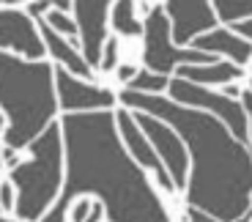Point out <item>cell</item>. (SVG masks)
Returning <instances> with one entry per match:
<instances>
[{"label":"cell","instance_id":"obj_1","mask_svg":"<svg viewBox=\"0 0 252 222\" xmlns=\"http://www.w3.org/2000/svg\"><path fill=\"white\" fill-rule=\"evenodd\" d=\"M66 184L58 203L77 195H99L110 222H170L145 173L121 146L115 115L107 110L63 115Z\"/></svg>","mask_w":252,"mask_h":222},{"label":"cell","instance_id":"obj_2","mask_svg":"<svg viewBox=\"0 0 252 222\" xmlns=\"http://www.w3.org/2000/svg\"><path fill=\"white\" fill-rule=\"evenodd\" d=\"M121 102L164 121L192 151V178L187 200L192 209L211 214L217 222H233L250 211L252 167L244 143L227 132L222 121L200 110L167 102L157 94L124 91Z\"/></svg>","mask_w":252,"mask_h":222},{"label":"cell","instance_id":"obj_3","mask_svg":"<svg viewBox=\"0 0 252 222\" xmlns=\"http://www.w3.org/2000/svg\"><path fill=\"white\" fill-rule=\"evenodd\" d=\"M0 107L8 115L6 146L14 151L31 146L55 115L52 66L0 52Z\"/></svg>","mask_w":252,"mask_h":222},{"label":"cell","instance_id":"obj_4","mask_svg":"<svg viewBox=\"0 0 252 222\" xmlns=\"http://www.w3.org/2000/svg\"><path fill=\"white\" fill-rule=\"evenodd\" d=\"M33 159L11 170L17 187L14 209L22 222H36L44 217L47 206L55 200L61 187V127L47 124L44 132L31 143Z\"/></svg>","mask_w":252,"mask_h":222},{"label":"cell","instance_id":"obj_5","mask_svg":"<svg viewBox=\"0 0 252 222\" xmlns=\"http://www.w3.org/2000/svg\"><path fill=\"white\" fill-rule=\"evenodd\" d=\"M167 88H170V96H173L176 104H184V107H203V110H208V113H214L217 121H222L225 127H230L227 132L233 134L239 143L247 146V140H250L247 110L241 107L236 99H230V96H225V94H214V91L189 83V80H181V77H176L173 83H167Z\"/></svg>","mask_w":252,"mask_h":222},{"label":"cell","instance_id":"obj_6","mask_svg":"<svg viewBox=\"0 0 252 222\" xmlns=\"http://www.w3.org/2000/svg\"><path fill=\"white\" fill-rule=\"evenodd\" d=\"M145 63L148 69L164 74L176 63H211L214 55L200 50H178L170 38V22L164 17V8H151L145 19Z\"/></svg>","mask_w":252,"mask_h":222},{"label":"cell","instance_id":"obj_7","mask_svg":"<svg viewBox=\"0 0 252 222\" xmlns=\"http://www.w3.org/2000/svg\"><path fill=\"white\" fill-rule=\"evenodd\" d=\"M132 118L140 127V132L145 134V140L151 143V148L157 151L159 162L164 165L173 187H176V190L187 187V148H184L181 137H178L164 121L154 118V115H148V113H137V115H132Z\"/></svg>","mask_w":252,"mask_h":222},{"label":"cell","instance_id":"obj_8","mask_svg":"<svg viewBox=\"0 0 252 222\" xmlns=\"http://www.w3.org/2000/svg\"><path fill=\"white\" fill-rule=\"evenodd\" d=\"M113 0H71L77 17V31L82 36V50H85V63L99 66L101 44L107 38V8Z\"/></svg>","mask_w":252,"mask_h":222},{"label":"cell","instance_id":"obj_9","mask_svg":"<svg viewBox=\"0 0 252 222\" xmlns=\"http://www.w3.org/2000/svg\"><path fill=\"white\" fill-rule=\"evenodd\" d=\"M58 83V99L66 113H91V110H107L115 104V96L107 88H96L71 77L66 69H58L55 74Z\"/></svg>","mask_w":252,"mask_h":222},{"label":"cell","instance_id":"obj_10","mask_svg":"<svg viewBox=\"0 0 252 222\" xmlns=\"http://www.w3.org/2000/svg\"><path fill=\"white\" fill-rule=\"evenodd\" d=\"M167 17H170L167 22L173 25L176 44H187L217 25V17L208 0H167Z\"/></svg>","mask_w":252,"mask_h":222},{"label":"cell","instance_id":"obj_11","mask_svg":"<svg viewBox=\"0 0 252 222\" xmlns=\"http://www.w3.org/2000/svg\"><path fill=\"white\" fill-rule=\"evenodd\" d=\"M0 47L17 50L33 61L44 55V41L33 28V19L14 8H0Z\"/></svg>","mask_w":252,"mask_h":222},{"label":"cell","instance_id":"obj_12","mask_svg":"<svg viewBox=\"0 0 252 222\" xmlns=\"http://www.w3.org/2000/svg\"><path fill=\"white\" fill-rule=\"evenodd\" d=\"M115 127L121 129V137L126 140V146H129V151H132L134 162H137V165H143V167H151V170L157 173L159 184H162L167 192H173V190H176V187H173V181H170V176H167V170H164V165L159 162L157 151L151 148V143L145 140V134L140 132V127L134 124L132 113H126V110H121V113L115 115Z\"/></svg>","mask_w":252,"mask_h":222},{"label":"cell","instance_id":"obj_13","mask_svg":"<svg viewBox=\"0 0 252 222\" xmlns=\"http://www.w3.org/2000/svg\"><path fill=\"white\" fill-rule=\"evenodd\" d=\"M195 50H200V52H222V55H227L236 66L244 69L247 61H250L252 44L244 41V38H239V36H233L230 31H208V33L195 36Z\"/></svg>","mask_w":252,"mask_h":222},{"label":"cell","instance_id":"obj_14","mask_svg":"<svg viewBox=\"0 0 252 222\" xmlns=\"http://www.w3.org/2000/svg\"><path fill=\"white\" fill-rule=\"evenodd\" d=\"M181 80H189L195 85H217V83H230V80H241L244 69L236 63H225V61H211V63H184L178 69Z\"/></svg>","mask_w":252,"mask_h":222},{"label":"cell","instance_id":"obj_15","mask_svg":"<svg viewBox=\"0 0 252 222\" xmlns=\"http://www.w3.org/2000/svg\"><path fill=\"white\" fill-rule=\"evenodd\" d=\"M41 41H44L47 50L52 52V58H55V61H61V63L66 66V71H74L77 77H91V74H94V71H91V66L85 63V58H82L74 47H71V41H66L61 33H55L44 22V19H41Z\"/></svg>","mask_w":252,"mask_h":222},{"label":"cell","instance_id":"obj_16","mask_svg":"<svg viewBox=\"0 0 252 222\" xmlns=\"http://www.w3.org/2000/svg\"><path fill=\"white\" fill-rule=\"evenodd\" d=\"M113 28L121 36H140L143 25L134 17V0H118L113 8Z\"/></svg>","mask_w":252,"mask_h":222},{"label":"cell","instance_id":"obj_17","mask_svg":"<svg viewBox=\"0 0 252 222\" xmlns=\"http://www.w3.org/2000/svg\"><path fill=\"white\" fill-rule=\"evenodd\" d=\"M222 22H239L252 14V0H214Z\"/></svg>","mask_w":252,"mask_h":222},{"label":"cell","instance_id":"obj_18","mask_svg":"<svg viewBox=\"0 0 252 222\" xmlns=\"http://www.w3.org/2000/svg\"><path fill=\"white\" fill-rule=\"evenodd\" d=\"M167 85V77L157 74V71H137V74L129 80V88L126 91H137V94H159Z\"/></svg>","mask_w":252,"mask_h":222},{"label":"cell","instance_id":"obj_19","mask_svg":"<svg viewBox=\"0 0 252 222\" xmlns=\"http://www.w3.org/2000/svg\"><path fill=\"white\" fill-rule=\"evenodd\" d=\"M44 22H47V25H50L55 33H63V36H69V38H74V36H77V25H74V19H71L66 11L50 8V11L44 14Z\"/></svg>","mask_w":252,"mask_h":222},{"label":"cell","instance_id":"obj_20","mask_svg":"<svg viewBox=\"0 0 252 222\" xmlns=\"http://www.w3.org/2000/svg\"><path fill=\"white\" fill-rule=\"evenodd\" d=\"M115 66H118V41H115V38H104L101 55H99V69L101 71H113Z\"/></svg>","mask_w":252,"mask_h":222},{"label":"cell","instance_id":"obj_21","mask_svg":"<svg viewBox=\"0 0 252 222\" xmlns=\"http://www.w3.org/2000/svg\"><path fill=\"white\" fill-rule=\"evenodd\" d=\"M91 206H94V200H91V197H82V200H77V206L71 209V222H85V220H88Z\"/></svg>","mask_w":252,"mask_h":222},{"label":"cell","instance_id":"obj_22","mask_svg":"<svg viewBox=\"0 0 252 222\" xmlns=\"http://www.w3.org/2000/svg\"><path fill=\"white\" fill-rule=\"evenodd\" d=\"M230 33L233 36H239V38H244V41H250L252 38V19L247 17V19H239V22H230Z\"/></svg>","mask_w":252,"mask_h":222},{"label":"cell","instance_id":"obj_23","mask_svg":"<svg viewBox=\"0 0 252 222\" xmlns=\"http://www.w3.org/2000/svg\"><path fill=\"white\" fill-rule=\"evenodd\" d=\"M11 206H14L11 184H8V181H3V184H0V211H11Z\"/></svg>","mask_w":252,"mask_h":222},{"label":"cell","instance_id":"obj_24","mask_svg":"<svg viewBox=\"0 0 252 222\" xmlns=\"http://www.w3.org/2000/svg\"><path fill=\"white\" fill-rule=\"evenodd\" d=\"M41 222H66V206L58 203V206H55V209H52L47 217H41Z\"/></svg>","mask_w":252,"mask_h":222},{"label":"cell","instance_id":"obj_25","mask_svg":"<svg viewBox=\"0 0 252 222\" xmlns=\"http://www.w3.org/2000/svg\"><path fill=\"white\" fill-rule=\"evenodd\" d=\"M189 220L192 222H217L211 214H206V211H200V209H192V206H189Z\"/></svg>","mask_w":252,"mask_h":222},{"label":"cell","instance_id":"obj_26","mask_svg":"<svg viewBox=\"0 0 252 222\" xmlns=\"http://www.w3.org/2000/svg\"><path fill=\"white\" fill-rule=\"evenodd\" d=\"M115 69H118V80H121V83H129V80L137 74V69L129 66V63H126V66H115Z\"/></svg>","mask_w":252,"mask_h":222},{"label":"cell","instance_id":"obj_27","mask_svg":"<svg viewBox=\"0 0 252 222\" xmlns=\"http://www.w3.org/2000/svg\"><path fill=\"white\" fill-rule=\"evenodd\" d=\"M0 162H6L8 167H17V165H19L17 151H14V148H6V151H0Z\"/></svg>","mask_w":252,"mask_h":222},{"label":"cell","instance_id":"obj_28","mask_svg":"<svg viewBox=\"0 0 252 222\" xmlns=\"http://www.w3.org/2000/svg\"><path fill=\"white\" fill-rule=\"evenodd\" d=\"M99 220H101V206L94 203V206H91V214H88V220H85V222H99Z\"/></svg>","mask_w":252,"mask_h":222},{"label":"cell","instance_id":"obj_29","mask_svg":"<svg viewBox=\"0 0 252 222\" xmlns=\"http://www.w3.org/2000/svg\"><path fill=\"white\" fill-rule=\"evenodd\" d=\"M222 94H225V96H230V99H233V96H239V94H241V91H239V88H236V85H227V88H225V91H222Z\"/></svg>","mask_w":252,"mask_h":222},{"label":"cell","instance_id":"obj_30","mask_svg":"<svg viewBox=\"0 0 252 222\" xmlns=\"http://www.w3.org/2000/svg\"><path fill=\"white\" fill-rule=\"evenodd\" d=\"M17 3H22V0H0V6H17Z\"/></svg>","mask_w":252,"mask_h":222},{"label":"cell","instance_id":"obj_31","mask_svg":"<svg viewBox=\"0 0 252 222\" xmlns=\"http://www.w3.org/2000/svg\"><path fill=\"white\" fill-rule=\"evenodd\" d=\"M233 222H250V211H247V214H241V217H236Z\"/></svg>","mask_w":252,"mask_h":222},{"label":"cell","instance_id":"obj_32","mask_svg":"<svg viewBox=\"0 0 252 222\" xmlns=\"http://www.w3.org/2000/svg\"><path fill=\"white\" fill-rule=\"evenodd\" d=\"M0 129H3V115H0Z\"/></svg>","mask_w":252,"mask_h":222},{"label":"cell","instance_id":"obj_33","mask_svg":"<svg viewBox=\"0 0 252 222\" xmlns=\"http://www.w3.org/2000/svg\"><path fill=\"white\" fill-rule=\"evenodd\" d=\"M0 222H11V220H3V217H0Z\"/></svg>","mask_w":252,"mask_h":222}]
</instances>
